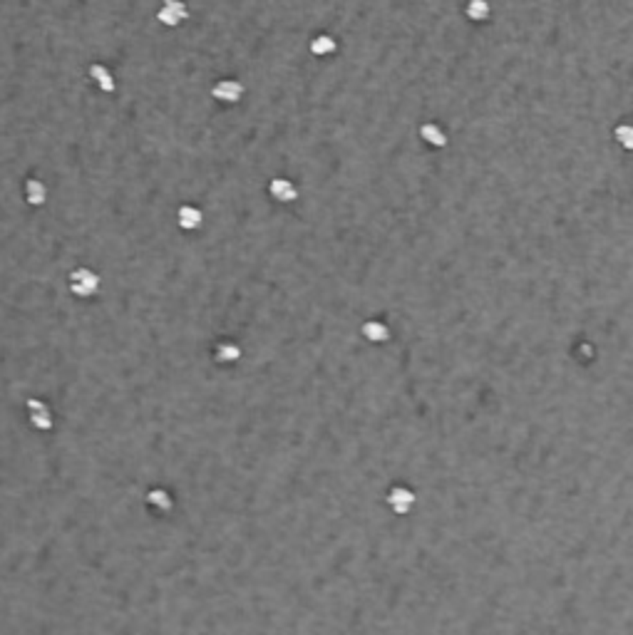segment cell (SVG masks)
<instances>
[{"label": "cell", "mask_w": 633, "mask_h": 635, "mask_svg": "<svg viewBox=\"0 0 633 635\" xmlns=\"http://www.w3.org/2000/svg\"><path fill=\"white\" fill-rule=\"evenodd\" d=\"M244 84L234 77H224V79H216L214 87H211V97L221 105H239L244 100Z\"/></svg>", "instance_id": "cell-2"}, {"label": "cell", "mask_w": 633, "mask_h": 635, "mask_svg": "<svg viewBox=\"0 0 633 635\" xmlns=\"http://www.w3.org/2000/svg\"><path fill=\"white\" fill-rule=\"evenodd\" d=\"M363 335H365L370 342H382V340H387L390 333H387V326L382 321H368L365 326H363Z\"/></svg>", "instance_id": "cell-13"}, {"label": "cell", "mask_w": 633, "mask_h": 635, "mask_svg": "<svg viewBox=\"0 0 633 635\" xmlns=\"http://www.w3.org/2000/svg\"><path fill=\"white\" fill-rule=\"evenodd\" d=\"M268 194H271L278 204H294V201L299 199V189H296V184L291 181V179H283V177H276V179L268 181Z\"/></svg>", "instance_id": "cell-5"}, {"label": "cell", "mask_w": 633, "mask_h": 635, "mask_svg": "<svg viewBox=\"0 0 633 635\" xmlns=\"http://www.w3.org/2000/svg\"><path fill=\"white\" fill-rule=\"evenodd\" d=\"M89 77H92V82L97 84V87L105 92V95H112V92L117 89L115 75H112L110 68H105V65H100V63L89 65Z\"/></svg>", "instance_id": "cell-8"}, {"label": "cell", "mask_w": 633, "mask_h": 635, "mask_svg": "<svg viewBox=\"0 0 633 635\" xmlns=\"http://www.w3.org/2000/svg\"><path fill=\"white\" fill-rule=\"evenodd\" d=\"M465 15L470 18L472 23H484L487 18L492 15V6H489V0H467Z\"/></svg>", "instance_id": "cell-12"}, {"label": "cell", "mask_w": 633, "mask_h": 635, "mask_svg": "<svg viewBox=\"0 0 633 635\" xmlns=\"http://www.w3.org/2000/svg\"><path fill=\"white\" fill-rule=\"evenodd\" d=\"M187 18H189V8L184 0H162V6L157 11V20L167 27L182 25Z\"/></svg>", "instance_id": "cell-3"}, {"label": "cell", "mask_w": 633, "mask_h": 635, "mask_svg": "<svg viewBox=\"0 0 633 635\" xmlns=\"http://www.w3.org/2000/svg\"><path fill=\"white\" fill-rule=\"evenodd\" d=\"M68 286L70 293L77 295V298H92L100 290V276L94 274L92 268H75L68 276Z\"/></svg>", "instance_id": "cell-1"}, {"label": "cell", "mask_w": 633, "mask_h": 635, "mask_svg": "<svg viewBox=\"0 0 633 635\" xmlns=\"http://www.w3.org/2000/svg\"><path fill=\"white\" fill-rule=\"evenodd\" d=\"M149 499H157V501H159L157 509H169V496L164 492H159V489H157V492L149 494Z\"/></svg>", "instance_id": "cell-16"}, {"label": "cell", "mask_w": 633, "mask_h": 635, "mask_svg": "<svg viewBox=\"0 0 633 635\" xmlns=\"http://www.w3.org/2000/svg\"><path fill=\"white\" fill-rule=\"evenodd\" d=\"M239 355H241V350L234 345V342H221L219 350H216V357H219L221 362H234V360H239Z\"/></svg>", "instance_id": "cell-15"}, {"label": "cell", "mask_w": 633, "mask_h": 635, "mask_svg": "<svg viewBox=\"0 0 633 635\" xmlns=\"http://www.w3.org/2000/svg\"><path fill=\"white\" fill-rule=\"evenodd\" d=\"M25 407H27V420H30V425L35 427V430H42V432L53 430V420H55V417H53V410L47 407V402L30 397L25 402Z\"/></svg>", "instance_id": "cell-4"}, {"label": "cell", "mask_w": 633, "mask_h": 635, "mask_svg": "<svg viewBox=\"0 0 633 635\" xmlns=\"http://www.w3.org/2000/svg\"><path fill=\"white\" fill-rule=\"evenodd\" d=\"M420 137H422V142H427L430 147H434V149L447 147V132L442 129L440 124H434V122H425V124L420 127Z\"/></svg>", "instance_id": "cell-9"}, {"label": "cell", "mask_w": 633, "mask_h": 635, "mask_svg": "<svg viewBox=\"0 0 633 635\" xmlns=\"http://www.w3.org/2000/svg\"><path fill=\"white\" fill-rule=\"evenodd\" d=\"M23 194H25V201L30 206H42L47 201V186H45V181H40V179H25Z\"/></svg>", "instance_id": "cell-10"}, {"label": "cell", "mask_w": 633, "mask_h": 635, "mask_svg": "<svg viewBox=\"0 0 633 635\" xmlns=\"http://www.w3.org/2000/svg\"><path fill=\"white\" fill-rule=\"evenodd\" d=\"M387 504L393 506L395 514H408L415 504V494L408 487H393L387 494Z\"/></svg>", "instance_id": "cell-7"}, {"label": "cell", "mask_w": 633, "mask_h": 635, "mask_svg": "<svg viewBox=\"0 0 633 635\" xmlns=\"http://www.w3.org/2000/svg\"><path fill=\"white\" fill-rule=\"evenodd\" d=\"M335 50H338V40L333 35H328V32H318L311 40V55H315V58H328Z\"/></svg>", "instance_id": "cell-11"}, {"label": "cell", "mask_w": 633, "mask_h": 635, "mask_svg": "<svg viewBox=\"0 0 633 635\" xmlns=\"http://www.w3.org/2000/svg\"><path fill=\"white\" fill-rule=\"evenodd\" d=\"M177 224H179V229H184V231H196V229H201V224H204V214H201V209H196V206L184 204V206H179V211H177Z\"/></svg>", "instance_id": "cell-6"}, {"label": "cell", "mask_w": 633, "mask_h": 635, "mask_svg": "<svg viewBox=\"0 0 633 635\" xmlns=\"http://www.w3.org/2000/svg\"><path fill=\"white\" fill-rule=\"evenodd\" d=\"M613 137H616V142L621 144L623 149H628V152L633 149V127L631 124H618L616 129H613Z\"/></svg>", "instance_id": "cell-14"}]
</instances>
